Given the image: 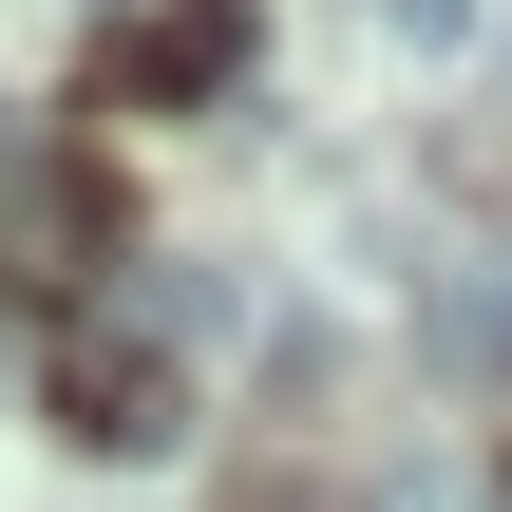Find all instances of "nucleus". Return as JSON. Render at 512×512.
I'll list each match as a JSON object with an SVG mask.
<instances>
[{"label": "nucleus", "instance_id": "2", "mask_svg": "<svg viewBox=\"0 0 512 512\" xmlns=\"http://www.w3.org/2000/svg\"><path fill=\"white\" fill-rule=\"evenodd\" d=\"M247 57V0H152L133 38H114V95H209Z\"/></svg>", "mask_w": 512, "mask_h": 512}, {"label": "nucleus", "instance_id": "4", "mask_svg": "<svg viewBox=\"0 0 512 512\" xmlns=\"http://www.w3.org/2000/svg\"><path fill=\"white\" fill-rule=\"evenodd\" d=\"M380 19H399V38H456V19H475V0H380Z\"/></svg>", "mask_w": 512, "mask_h": 512}, {"label": "nucleus", "instance_id": "3", "mask_svg": "<svg viewBox=\"0 0 512 512\" xmlns=\"http://www.w3.org/2000/svg\"><path fill=\"white\" fill-rule=\"evenodd\" d=\"M437 361H475V380H512V266H475V285H456V323H437Z\"/></svg>", "mask_w": 512, "mask_h": 512}, {"label": "nucleus", "instance_id": "1", "mask_svg": "<svg viewBox=\"0 0 512 512\" xmlns=\"http://www.w3.org/2000/svg\"><path fill=\"white\" fill-rule=\"evenodd\" d=\"M38 399H57L76 456H171V437H190V380H171V342H133V323H76Z\"/></svg>", "mask_w": 512, "mask_h": 512}]
</instances>
